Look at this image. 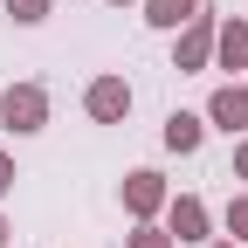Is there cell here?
Returning <instances> with one entry per match:
<instances>
[{
    "mask_svg": "<svg viewBox=\"0 0 248 248\" xmlns=\"http://www.w3.org/2000/svg\"><path fill=\"white\" fill-rule=\"evenodd\" d=\"M214 69H248V21H221L214 28Z\"/></svg>",
    "mask_w": 248,
    "mask_h": 248,
    "instance_id": "cell-8",
    "label": "cell"
},
{
    "mask_svg": "<svg viewBox=\"0 0 248 248\" xmlns=\"http://www.w3.org/2000/svg\"><path fill=\"white\" fill-rule=\"evenodd\" d=\"M117 193H124V214H131V221H159V214H166V200H172V186H166V172L131 166Z\"/></svg>",
    "mask_w": 248,
    "mask_h": 248,
    "instance_id": "cell-5",
    "label": "cell"
},
{
    "mask_svg": "<svg viewBox=\"0 0 248 248\" xmlns=\"http://www.w3.org/2000/svg\"><path fill=\"white\" fill-rule=\"evenodd\" d=\"M234 179L248 186V138H234Z\"/></svg>",
    "mask_w": 248,
    "mask_h": 248,
    "instance_id": "cell-14",
    "label": "cell"
},
{
    "mask_svg": "<svg viewBox=\"0 0 248 248\" xmlns=\"http://www.w3.org/2000/svg\"><path fill=\"white\" fill-rule=\"evenodd\" d=\"M221 228H228V241H241V248H248V186L221 207Z\"/></svg>",
    "mask_w": 248,
    "mask_h": 248,
    "instance_id": "cell-10",
    "label": "cell"
},
{
    "mask_svg": "<svg viewBox=\"0 0 248 248\" xmlns=\"http://www.w3.org/2000/svg\"><path fill=\"white\" fill-rule=\"evenodd\" d=\"M138 7H145V28H159V35H179V28L200 14V0H138Z\"/></svg>",
    "mask_w": 248,
    "mask_h": 248,
    "instance_id": "cell-9",
    "label": "cell"
},
{
    "mask_svg": "<svg viewBox=\"0 0 248 248\" xmlns=\"http://www.w3.org/2000/svg\"><path fill=\"white\" fill-rule=\"evenodd\" d=\"M166 234H172L179 248H207V241H214L207 200H200V193H172V200H166Z\"/></svg>",
    "mask_w": 248,
    "mask_h": 248,
    "instance_id": "cell-4",
    "label": "cell"
},
{
    "mask_svg": "<svg viewBox=\"0 0 248 248\" xmlns=\"http://www.w3.org/2000/svg\"><path fill=\"white\" fill-rule=\"evenodd\" d=\"M14 179H21V172H14V152H0V200L14 193Z\"/></svg>",
    "mask_w": 248,
    "mask_h": 248,
    "instance_id": "cell-13",
    "label": "cell"
},
{
    "mask_svg": "<svg viewBox=\"0 0 248 248\" xmlns=\"http://www.w3.org/2000/svg\"><path fill=\"white\" fill-rule=\"evenodd\" d=\"M0 7L14 14V28H42V21L55 14V0H0Z\"/></svg>",
    "mask_w": 248,
    "mask_h": 248,
    "instance_id": "cell-11",
    "label": "cell"
},
{
    "mask_svg": "<svg viewBox=\"0 0 248 248\" xmlns=\"http://www.w3.org/2000/svg\"><path fill=\"white\" fill-rule=\"evenodd\" d=\"M104 7H138V0H104Z\"/></svg>",
    "mask_w": 248,
    "mask_h": 248,
    "instance_id": "cell-17",
    "label": "cell"
},
{
    "mask_svg": "<svg viewBox=\"0 0 248 248\" xmlns=\"http://www.w3.org/2000/svg\"><path fill=\"white\" fill-rule=\"evenodd\" d=\"M0 131H14V138L48 131V90L42 83H7L0 90Z\"/></svg>",
    "mask_w": 248,
    "mask_h": 248,
    "instance_id": "cell-1",
    "label": "cell"
},
{
    "mask_svg": "<svg viewBox=\"0 0 248 248\" xmlns=\"http://www.w3.org/2000/svg\"><path fill=\"white\" fill-rule=\"evenodd\" d=\"M207 131H228V138H248V83H221L207 97Z\"/></svg>",
    "mask_w": 248,
    "mask_h": 248,
    "instance_id": "cell-6",
    "label": "cell"
},
{
    "mask_svg": "<svg viewBox=\"0 0 248 248\" xmlns=\"http://www.w3.org/2000/svg\"><path fill=\"white\" fill-rule=\"evenodd\" d=\"M214 28H221V14H207V7H200V14L172 35V69H179V76L214 69Z\"/></svg>",
    "mask_w": 248,
    "mask_h": 248,
    "instance_id": "cell-2",
    "label": "cell"
},
{
    "mask_svg": "<svg viewBox=\"0 0 248 248\" xmlns=\"http://www.w3.org/2000/svg\"><path fill=\"white\" fill-rule=\"evenodd\" d=\"M7 234H14V228H7V214H0V248H7Z\"/></svg>",
    "mask_w": 248,
    "mask_h": 248,
    "instance_id": "cell-16",
    "label": "cell"
},
{
    "mask_svg": "<svg viewBox=\"0 0 248 248\" xmlns=\"http://www.w3.org/2000/svg\"><path fill=\"white\" fill-rule=\"evenodd\" d=\"M131 104H138V90L124 83L117 69H104V76L83 83V110H90V124H124V117H131Z\"/></svg>",
    "mask_w": 248,
    "mask_h": 248,
    "instance_id": "cell-3",
    "label": "cell"
},
{
    "mask_svg": "<svg viewBox=\"0 0 248 248\" xmlns=\"http://www.w3.org/2000/svg\"><path fill=\"white\" fill-rule=\"evenodd\" d=\"M159 138H166V152H179V159H193V152L207 145V117H200V110H172Z\"/></svg>",
    "mask_w": 248,
    "mask_h": 248,
    "instance_id": "cell-7",
    "label": "cell"
},
{
    "mask_svg": "<svg viewBox=\"0 0 248 248\" xmlns=\"http://www.w3.org/2000/svg\"><path fill=\"white\" fill-rule=\"evenodd\" d=\"M207 248H241V241H228V234H214V241H207Z\"/></svg>",
    "mask_w": 248,
    "mask_h": 248,
    "instance_id": "cell-15",
    "label": "cell"
},
{
    "mask_svg": "<svg viewBox=\"0 0 248 248\" xmlns=\"http://www.w3.org/2000/svg\"><path fill=\"white\" fill-rule=\"evenodd\" d=\"M124 248H179L159 221H131V234H124Z\"/></svg>",
    "mask_w": 248,
    "mask_h": 248,
    "instance_id": "cell-12",
    "label": "cell"
}]
</instances>
